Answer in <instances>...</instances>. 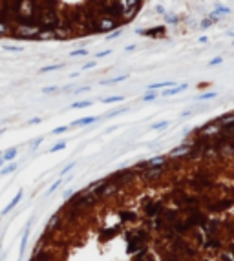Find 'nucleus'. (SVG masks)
I'll return each mask as SVG.
<instances>
[{"mask_svg":"<svg viewBox=\"0 0 234 261\" xmlns=\"http://www.w3.org/2000/svg\"><path fill=\"white\" fill-rule=\"evenodd\" d=\"M60 223H62V217H60V214L57 212V214H53V216L50 217V221H48V226H46V228H50V230H51V228H57Z\"/></svg>","mask_w":234,"mask_h":261,"instance_id":"11","label":"nucleus"},{"mask_svg":"<svg viewBox=\"0 0 234 261\" xmlns=\"http://www.w3.org/2000/svg\"><path fill=\"white\" fill-rule=\"evenodd\" d=\"M97 121H99V117H95V115H90V117L75 119L72 126H88V124H91V123H97Z\"/></svg>","mask_w":234,"mask_h":261,"instance_id":"8","label":"nucleus"},{"mask_svg":"<svg viewBox=\"0 0 234 261\" xmlns=\"http://www.w3.org/2000/svg\"><path fill=\"white\" fill-rule=\"evenodd\" d=\"M90 88L88 86H82V88H79V90H75V93H84V91H88Z\"/></svg>","mask_w":234,"mask_h":261,"instance_id":"37","label":"nucleus"},{"mask_svg":"<svg viewBox=\"0 0 234 261\" xmlns=\"http://www.w3.org/2000/svg\"><path fill=\"white\" fill-rule=\"evenodd\" d=\"M163 33H165V29H163L161 26H159V28H152V29H148V31L137 29V35H146V37H159V35H163Z\"/></svg>","mask_w":234,"mask_h":261,"instance_id":"10","label":"nucleus"},{"mask_svg":"<svg viewBox=\"0 0 234 261\" xmlns=\"http://www.w3.org/2000/svg\"><path fill=\"white\" fill-rule=\"evenodd\" d=\"M112 53V50H104V51H99L97 55H95V59H103V57H108Z\"/></svg>","mask_w":234,"mask_h":261,"instance_id":"28","label":"nucleus"},{"mask_svg":"<svg viewBox=\"0 0 234 261\" xmlns=\"http://www.w3.org/2000/svg\"><path fill=\"white\" fill-rule=\"evenodd\" d=\"M190 150V144H181V146H177V148H174V150H170V153H168V157H183L186 152Z\"/></svg>","mask_w":234,"mask_h":261,"instance_id":"9","label":"nucleus"},{"mask_svg":"<svg viewBox=\"0 0 234 261\" xmlns=\"http://www.w3.org/2000/svg\"><path fill=\"white\" fill-rule=\"evenodd\" d=\"M17 153H18V152H17V148H9V150H6V153H4V157H2V159H4L6 162H8V161H13V159L17 157Z\"/></svg>","mask_w":234,"mask_h":261,"instance_id":"14","label":"nucleus"},{"mask_svg":"<svg viewBox=\"0 0 234 261\" xmlns=\"http://www.w3.org/2000/svg\"><path fill=\"white\" fill-rule=\"evenodd\" d=\"M62 68V64H51V66H44V68H40V73H48V71H57V69H60Z\"/></svg>","mask_w":234,"mask_h":261,"instance_id":"17","label":"nucleus"},{"mask_svg":"<svg viewBox=\"0 0 234 261\" xmlns=\"http://www.w3.org/2000/svg\"><path fill=\"white\" fill-rule=\"evenodd\" d=\"M95 66V60H91V62H86L84 66H82V69H90V68H93Z\"/></svg>","mask_w":234,"mask_h":261,"instance_id":"34","label":"nucleus"},{"mask_svg":"<svg viewBox=\"0 0 234 261\" xmlns=\"http://www.w3.org/2000/svg\"><path fill=\"white\" fill-rule=\"evenodd\" d=\"M155 11H157V13H161V15L165 13V9H163V6H155Z\"/></svg>","mask_w":234,"mask_h":261,"instance_id":"38","label":"nucleus"},{"mask_svg":"<svg viewBox=\"0 0 234 261\" xmlns=\"http://www.w3.org/2000/svg\"><path fill=\"white\" fill-rule=\"evenodd\" d=\"M42 91H44V93H57L59 88H57V86H46V88H42Z\"/></svg>","mask_w":234,"mask_h":261,"instance_id":"26","label":"nucleus"},{"mask_svg":"<svg viewBox=\"0 0 234 261\" xmlns=\"http://www.w3.org/2000/svg\"><path fill=\"white\" fill-rule=\"evenodd\" d=\"M232 46H234V42H232Z\"/></svg>","mask_w":234,"mask_h":261,"instance_id":"41","label":"nucleus"},{"mask_svg":"<svg viewBox=\"0 0 234 261\" xmlns=\"http://www.w3.org/2000/svg\"><path fill=\"white\" fill-rule=\"evenodd\" d=\"M167 22H176V18H174V17H168V15H167Z\"/></svg>","mask_w":234,"mask_h":261,"instance_id":"39","label":"nucleus"},{"mask_svg":"<svg viewBox=\"0 0 234 261\" xmlns=\"http://www.w3.org/2000/svg\"><path fill=\"white\" fill-rule=\"evenodd\" d=\"M2 50H6V51H22V47H18V46H8V44H4V46H2Z\"/></svg>","mask_w":234,"mask_h":261,"instance_id":"24","label":"nucleus"},{"mask_svg":"<svg viewBox=\"0 0 234 261\" xmlns=\"http://www.w3.org/2000/svg\"><path fill=\"white\" fill-rule=\"evenodd\" d=\"M88 106H91V101H81V102H73L72 106V110H81V108H88Z\"/></svg>","mask_w":234,"mask_h":261,"instance_id":"15","label":"nucleus"},{"mask_svg":"<svg viewBox=\"0 0 234 261\" xmlns=\"http://www.w3.org/2000/svg\"><path fill=\"white\" fill-rule=\"evenodd\" d=\"M167 161V157H163V155H159V157H152V159H148L146 162H148V166H154V164H163Z\"/></svg>","mask_w":234,"mask_h":261,"instance_id":"16","label":"nucleus"},{"mask_svg":"<svg viewBox=\"0 0 234 261\" xmlns=\"http://www.w3.org/2000/svg\"><path fill=\"white\" fill-rule=\"evenodd\" d=\"M121 101H125V97H123V95H112V97L103 99V102H104V104H113V102H121Z\"/></svg>","mask_w":234,"mask_h":261,"instance_id":"13","label":"nucleus"},{"mask_svg":"<svg viewBox=\"0 0 234 261\" xmlns=\"http://www.w3.org/2000/svg\"><path fill=\"white\" fill-rule=\"evenodd\" d=\"M15 170H17V162H11V164L2 166V168H0V175H9V174H13Z\"/></svg>","mask_w":234,"mask_h":261,"instance_id":"12","label":"nucleus"},{"mask_svg":"<svg viewBox=\"0 0 234 261\" xmlns=\"http://www.w3.org/2000/svg\"><path fill=\"white\" fill-rule=\"evenodd\" d=\"M221 62H223V59H221V57H216V59L210 60L208 64H210V66H218V64H221Z\"/></svg>","mask_w":234,"mask_h":261,"instance_id":"31","label":"nucleus"},{"mask_svg":"<svg viewBox=\"0 0 234 261\" xmlns=\"http://www.w3.org/2000/svg\"><path fill=\"white\" fill-rule=\"evenodd\" d=\"M125 110H126V108H121V110H113V111H110V113H108L106 117H115V115H119V113H123Z\"/></svg>","mask_w":234,"mask_h":261,"instance_id":"32","label":"nucleus"},{"mask_svg":"<svg viewBox=\"0 0 234 261\" xmlns=\"http://www.w3.org/2000/svg\"><path fill=\"white\" fill-rule=\"evenodd\" d=\"M170 123L168 121H161V123H155L154 126H152V130H163V128H167Z\"/></svg>","mask_w":234,"mask_h":261,"instance_id":"21","label":"nucleus"},{"mask_svg":"<svg viewBox=\"0 0 234 261\" xmlns=\"http://www.w3.org/2000/svg\"><path fill=\"white\" fill-rule=\"evenodd\" d=\"M119 35H121V29H115L113 33H108V35H106V38L110 40V38H115V37H119Z\"/></svg>","mask_w":234,"mask_h":261,"instance_id":"30","label":"nucleus"},{"mask_svg":"<svg viewBox=\"0 0 234 261\" xmlns=\"http://www.w3.org/2000/svg\"><path fill=\"white\" fill-rule=\"evenodd\" d=\"M186 88H189V84H186V82H183V84H176L174 88H168V90H165V91H163V95H165V97H172V95H177V93L185 91Z\"/></svg>","mask_w":234,"mask_h":261,"instance_id":"6","label":"nucleus"},{"mask_svg":"<svg viewBox=\"0 0 234 261\" xmlns=\"http://www.w3.org/2000/svg\"><path fill=\"white\" fill-rule=\"evenodd\" d=\"M126 79H128V73L119 75V77H115V79H110V80H103V84H115V82H121V80H126Z\"/></svg>","mask_w":234,"mask_h":261,"instance_id":"18","label":"nucleus"},{"mask_svg":"<svg viewBox=\"0 0 234 261\" xmlns=\"http://www.w3.org/2000/svg\"><path fill=\"white\" fill-rule=\"evenodd\" d=\"M165 201L163 199H159V201H154V199H148V201H143V205H141V210H143V216L145 217H155V216H159V214L165 210Z\"/></svg>","mask_w":234,"mask_h":261,"instance_id":"3","label":"nucleus"},{"mask_svg":"<svg viewBox=\"0 0 234 261\" xmlns=\"http://www.w3.org/2000/svg\"><path fill=\"white\" fill-rule=\"evenodd\" d=\"M157 99V93L155 91H146V95H143V102H150Z\"/></svg>","mask_w":234,"mask_h":261,"instance_id":"19","label":"nucleus"},{"mask_svg":"<svg viewBox=\"0 0 234 261\" xmlns=\"http://www.w3.org/2000/svg\"><path fill=\"white\" fill-rule=\"evenodd\" d=\"M42 141H44V139H42V137H38V139H35V141H33V142H31V148H38V146H40V144H42Z\"/></svg>","mask_w":234,"mask_h":261,"instance_id":"29","label":"nucleus"},{"mask_svg":"<svg viewBox=\"0 0 234 261\" xmlns=\"http://www.w3.org/2000/svg\"><path fill=\"white\" fill-rule=\"evenodd\" d=\"M40 121H42V119H40V117H35V119H31V121H29V124H38Z\"/></svg>","mask_w":234,"mask_h":261,"instance_id":"36","label":"nucleus"},{"mask_svg":"<svg viewBox=\"0 0 234 261\" xmlns=\"http://www.w3.org/2000/svg\"><path fill=\"white\" fill-rule=\"evenodd\" d=\"M22 197H24V192H22V190H18V192H17V196L11 199V203H9V205H8V206L2 210V216H6L8 212H11V210H13V208H15V206L20 203V199H22Z\"/></svg>","mask_w":234,"mask_h":261,"instance_id":"7","label":"nucleus"},{"mask_svg":"<svg viewBox=\"0 0 234 261\" xmlns=\"http://www.w3.org/2000/svg\"><path fill=\"white\" fill-rule=\"evenodd\" d=\"M110 183H113L117 188H130L135 181H139V172L134 168H121L117 172H112L108 177H106Z\"/></svg>","mask_w":234,"mask_h":261,"instance_id":"1","label":"nucleus"},{"mask_svg":"<svg viewBox=\"0 0 234 261\" xmlns=\"http://www.w3.org/2000/svg\"><path fill=\"white\" fill-rule=\"evenodd\" d=\"M60 183H62V181H55V183H53V184H51V186H50V190H48V196H50V194H53V192H55V190H57V188H59V186H60Z\"/></svg>","mask_w":234,"mask_h":261,"instance_id":"27","label":"nucleus"},{"mask_svg":"<svg viewBox=\"0 0 234 261\" xmlns=\"http://www.w3.org/2000/svg\"><path fill=\"white\" fill-rule=\"evenodd\" d=\"M216 97V93L214 91H208V93H203L201 97H199V101H207V99H214Z\"/></svg>","mask_w":234,"mask_h":261,"instance_id":"25","label":"nucleus"},{"mask_svg":"<svg viewBox=\"0 0 234 261\" xmlns=\"http://www.w3.org/2000/svg\"><path fill=\"white\" fill-rule=\"evenodd\" d=\"M117 216H119L123 225H134V223L139 221V214L132 208H119L117 210Z\"/></svg>","mask_w":234,"mask_h":261,"instance_id":"4","label":"nucleus"},{"mask_svg":"<svg viewBox=\"0 0 234 261\" xmlns=\"http://www.w3.org/2000/svg\"><path fill=\"white\" fill-rule=\"evenodd\" d=\"M64 148H66V141H60V142H57L55 146H51V148H50V152H51V153H55V152H60V150H64Z\"/></svg>","mask_w":234,"mask_h":261,"instance_id":"20","label":"nucleus"},{"mask_svg":"<svg viewBox=\"0 0 234 261\" xmlns=\"http://www.w3.org/2000/svg\"><path fill=\"white\" fill-rule=\"evenodd\" d=\"M117 28H119V24H117L115 20H112V18H101L99 24H97V33H106V31L117 29Z\"/></svg>","mask_w":234,"mask_h":261,"instance_id":"5","label":"nucleus"},{"mask_svg":"<svg viewBox=\"0 0 234 261\" xmlns=\"http://www.w3.org/2000/svg\"><path fill=\"white\" fill-rule=\"evenodd\" d=\"M68 130H69V126H59V128L53 130V135H62V133H66Z\"/></svg>","mask_w":234,"mask_h":261,"instance_id":"22","label":"nucleus"},{"mask_svg":"<svg viewBox=\"0 0 234 261\" xmlns=\"http://www.w3.org/2000/svg\"><path fill=\"white\" fill-rule=\"evenodd\" d=\"M73 166H75V162H69V164H68V166H66V168H64V170H62V174H60V175H66V174H68V172H69V170H72V168H73Z\"/></svg>","mask_w":234,"mask_h":261,"instance_id":"33","label":"nucleus"},{"mask_svg":"<svg viewBox=\"0 0 234 261\" xmlns=\"http://www.w3.org/2000/svg\"><path fill=\"white\" fill-rule=\"evenodd\" d=\"M66 203L73 205V206H79V208H84V210H93L97 205H101L103 201H101L95 194L86 192V190H81V192H75Z\"/></svg>","mask_w":234,"mask_h":261,"instance_id":"2","label":"nucleus"},{"mask_svg":"<svg viewBox=\"0 0 234 261\" xmlns=\"http://www.w3.org/2000/svg\"><path fill=\"white\" fill-rule=\"evenodd\" d=\"M69 55H72V57H86L88 51H86V50H75V51H72Z\"/></svg>","mask_w":234,"mask_h":261,"instance_id":"23","label":"nucleus"},{"mask_svg":"<svg viewBox=\"0 0 234 261\" xmlns=\"http://www.w3.org/2000/svg\"><path fill=\"white\" fill-rule=\"evenodd\" d=\"M4 162H6V161H4L2 157H0V168H2V166H4Z\"/></svg>","mask_w":234,"mask_h":261,"instance_id":"40","label":"nucleus"},{"mask_svg":"<svg viewBox=\"0 0 234 261\" xmlns=\"http://www.w3.org/2000/svg\"><path fill=\"white\" fill-rule=\"evenodd\" d=\"M210 24H212V20H203V22H201V28H208Z\"/></svg>","mask_w":234,"mask_h":261,"instance_id":"35","label":"nucleus"}]
</instances>
